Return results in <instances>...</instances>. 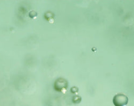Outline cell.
I'll return each instance as SVG.
<instances>
[{
	"instance_id": "6da1fadb",
	"label": "cell",
	"mask_w": 134,
	"mask_h": 106,
	"mask_svg": "<svg viewBox=\"0 0 134 106\" xmlns=\"http://www.w3.org/2000/svg\"><path fill=\"white\" fill-rule=\"evenodd\" d=\"M128 102V98L123 94L115 95L113 99V102L115 106H125Z\"/></svg>"
},
{
	"instance_id": "7a4b0ae2",
	"label": "cell",
	"mask_w": 134,
	"mask_h": 106,
	"mask_svg": "<svg viewBox=\"0 0 134 106\" xmlns=\"http://www.w3.org/2000/svg\"><path fill=\"white\" fill-rule=\"evenodd\" d=\"M68 86V82L63 79H58L55 83V89L58 91H61Z\"/></svg>"
}]
</instances>
